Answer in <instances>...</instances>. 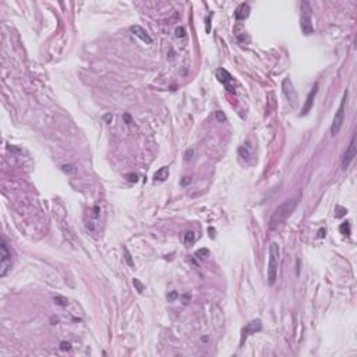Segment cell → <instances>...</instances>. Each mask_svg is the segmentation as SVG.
Returning <instances> with one entry per match:
<instances>
[{
  "instance_id": "cell-1",
  "label": "cell",
  "mask_w": 357,
  "mask_h": 357,
  "mask_svg": "<svg viewBox=\"0 0 357 357\" xmlns=\"http://www.w3.org/2000/svg\"><path fill=\"white\" fill-rule=\"evenodd\" d=\"M297 204H299L297 198H290V199H286V201H284L283 204H281L279 206H276V209L272 212L271 219H269V229H275L276 226L283 223V222L293 214Z\"/></svg>"
},
{
  "instance_id": "cell-2",
  "label": "cell",
  "mask_w": 357,
  "mask_h": 357,
  "mask_svg": "<svg viewBox=\"0 0 357 357\" xmlns=\"http://www.w3.org/2000/svg\"><path fill=\"white\" fill-rule=\"evenodd\" d=\"M279 246L278 243L272 241L269 246V259H268V283L273 284L278 275V266H279Z\"/></svg>"
},
{
  "instance_id": "cell-3",
  "label": "cell",
  "mask_w": 357,
  "mask_h": 357,
  "mask_svg": "<svg viewBox=\"0 0 357 357\" xmlns=\"http://www.w3.org/2000/svg\"><path fill=\"white\" fill-rule=\"evenodd\" d=\"M348 89L344 91L343 94V98L340 101V105H339L338 110L335 113V117H333V121H332V126H331V134L333 137L338 136L339 131H340L342 126H343V121H344V109H346V101H348Z\"/></svg>"
},
{
  "instance_id": "cell-4",
  "label": "cell",
  "mask_w": 357,
  "mask_h": 357,
  "mask_svg": "<svg viewBox=\"0 0 357 357\" xmlns=\"http://www.w3.org/2000/svg\"><path fill=\"white\" fill-rule=\"evenodd\" d=\"M0 276H6L7 272L11 269V253H10L7 241L4 237H2V244H0Z\"/></svg>"
},
{
  "instance_id": "cell-5",
  "label": "cell",
  "mask_w": 357,
  "mask_h": 357,
  "mask_svg": "<svg viewBox=\"0 0 357 357\" xmlns=\"http://www.w3.org/2000/svg\"><path fill=\"white\" fill-rule=\"evenodd\" d=\"M282 91H283L286 99L292 103V106H296L297 101H299V96H297V92L293 87V82H292V80L289 78V77L284 78L283 82H282Z\"/></svg>"
},
{
  "instance_id": "cell-6",
  "label": "cell",
  "mask_w": 357,
  "mask_h": 357,
  "mask_svg": "<svg viewBox=\"0 0 357 357\" xmlns=\"http://www.w3.org/2000/svg\"><path fill=\"white\" fill-rule=\"evenodd\" d=\"M261 329H262L261 319H253V321H250L248 324H246V326L241 329V344H243L244 339H247L250 335H254V333L259 332Z\"/></svg>"
},
{
  "instance_id": "cell-7",
  "label": "cell",
  "mask_w": 357,
  "mask_h": 357,
  "mask_svg": "<svg viewBox=\"0 0 357 357\" xmlns=\"http://www.w3.org/2000/svg\"><path fill=\"white\" fill-rule=\"evenodd\" d=\"M354 141H356V136L351 137L350 142H349V147L346 149V152H344L343 159H342V169L343 170H346L350 166V163L353 162L354 156H356V144H354Z\"/></svg>"
},
{
  "instance_id": "cell-8",
  "label": "cell",
  "mask_w": 357,
  "mask_h": 357,
  "mask_svg": "<svg viewBox=\"0 0 357 357\" xmlns=\"http://www.w3.org/2000/svg\"><path fill=\"white\" fill-rule=\"evenodd\" d=\"M216 78L223 84L226 88L229 89L230 92H234V87H233V77L230 76L228 70L225 69H218L216 70Z\"/></svg>"
},
{
  "instance_id": "cell-9",
  "label": "cell",
  "mask_w": 357,
  "mask_h": 357,
  "mask_svg": "<svg viewBox=\"0 0 357 357\" xmlns=\"http://www.w3.org/2000/svg\"><path fill=\"white\" fill-rule=\"evenodd\" d=\"M300 27H301V31H303L304 35H310L314 32V27H313V22H311V17H310V10L307 9L303 14H301V18H300Z\"/></svg>"
},
{
  "instance_id": "cell-10",
  "label": "cell",
  "mask_w": 357,
  "mask_h": 357,
  "mask_svg": "<svg viewBox=\"0 0 357 357\" xmlns=\"http://www.w3.org/2000/svg\"><path fill=\"white\" fill-rule=\"evenodd\" d=\"M130 31L133 32L137 38L141 39L142 42H145V43H148V45L152 43V38L149 36L148 32L142 28V27H139V25H131V27H130Z\"/></svg>"
},
{
  "instance_id": "cell-11",
  "label": "cell",
  "mask_w": 357,
  "mask_h": 357,
  "mask_svg": "<svg viewBox=\"0 0 357 357\" xmlns=\"http://www.w3.org/2000/svg\"><path fill=\"white\" fill-rule=\"evenodd\" d=\"M248 16H250V6L247 3L239 4V7H237L236 11H234V18H236L237 21H243V20H246Z\"/></svg>"
},
{
  "instance_id": "cell-12",
  "label": "cell",
  "mask_w": 357,
  "mask_h": 357,
  "mask_svg": "<svg viewBox=\"0 0 357 357\" xmlns=\"http://www.w3.org/2000/svg\"><path fill=\"white\" fill-rule=\"evenodd\" d=\"M317 92H318V84H314L313 91H311L310 94H308V96H307V102H306V105H304L301 114H307V113H308V110L311 109V106H313V103H314V98H315Z\"/></svg>"
},
{
  "instance_id": "cell-13",
  "label": "cell",
  "mask_w": 357,
  "mask_h": 357,
  "mask_svg": "<svg viewBox=\"0 0 357 357\" xmlns=\"http://www.w3.org/2000/svg\"><path fill=\"white\" fill-rule=\"evenodd\" d=\"M168 176H169V169L166 168V166H163V168H161L156 172L154 177H155V180H158V181H165L168 179Z\"/></svg>"
},
{
  "instance_id": "cell-14",
  "label": "cell",
  "mask_w": 357,
  "mask_h": 357,
  "mask_svg": "<svg viewBox=\"0 0 357 357\" xmlns=\"http://www.w3.org/2000/svg\"><path fill=\"white\" fill-rule=\"evenodd\" d=\"M54 303L57 304V306H61V307H67L69 306V300H67L66 297L63 296H54Z\"/></svg>"
},
{
  "instance_id": "cell-15",
  "label": "cell",
  "mask_w": 357,
  "mask_h": 357,
  "mask_svg": "<svg viewBox=\"0 0 357 357\" xmlns=\"http://www.w3.org/2000/svg\"><path fill=\"white\" fill-rule=\"evenodd\" d=\"M339 230H340V233L344 234V236H350V223H349V222H343V223L340 225Z\"/></svg>"
},
{
  "instance_id": "cell-16",
  "label": "cell",
  "mask_w": 357,
  "mask_h": 357,
  "mask_svg": "<svg viewBox=\"0 0 357 357\" xmlns=\"http://www.w3.org/2000/svg\"><path fill=\"white\" fill-rule=\"evenodd\" d=\"M194 241H195V234H194V232H187L186 236H184V243H186L187 246H190V244H193Z\"/></svg>"
},
{
  "instance_id": "cell-17",
  "label": "cell",
  "mask_w": 357,
  "mask_h": 357,
  "mask_svg": "<svg viewBox=\"0 0 357 357\" xmlns=\"http://www.w3.org/2000/svg\"><path fill=\"white\" fill-rule=\"evenodd\" d=\"M209 255V250L206 248H201L198 250V251H195V257L197 258H205V257Z\"/></svg>"
},
{
  "instance_id": "cell-18",
  "label": "cell",
  "mask_w": 357,
  "mask_h": 357,
  "mask_svg": "<svg viewBox=\"0 0 357 357\" xmlns=\"http://www.w3.org/2000/svg\"><path fill=\"white\" fill-rule=\"evenodd\" d=\"M133 284L136 286V289H137V292H138V293H142V292H144V284H142L141 282L138 281V279L134 278L133 279Z\"/></svg>"
},
{
  "instance_id": "cell-19",
  "label": "cell",
  "mask_w": 357,
  "mask_h": 357,
  "mask_svg": "<svg viewBox=\"0 0 357 357\" xmlns=\"http://www.w3.org/2000/svg\"><path fill=\"white\" fill-rule=\"evenodd\" d=\"M124 255H126V257H124V258H126L127 264H128L130 266H134V261H133V259H131V254L128 253V250H127V248H124Z\"/></svg>"
},
{
  "instance_id": "cell-20",
  "label": "cell",
  "mask_w": 357,
  "mask_h": 357,
  "mask_svg": "<svg viewBox=\"0 0 357 357\" xmlns=\"http://www.w3.org/2000/svg\"><path fill=\"white\" fill-rule=\"evenodd\" d=\"M174 34H176L177 38H183L184 35H186V31H184L183 27H177V28L174 29Z\"/></svg>"
},
{
  "instance_id": "cell-21",
  "label": "cell",
  "mask_w": 357,
  "mask_h": 357,
  "mask_svg": "<svg viewBox=\"0 0 357 357\" xmlns=\"http://www.w3.org/2000/svg\"><path fill=\"white\" fill-rule=\"evenodd\" d=\"M126 177L130 183H137V181H138V176H137L136 173H128Z\"/></svg>"
},
{
  "instance_id": "cell-22",
  "label": "cell",
  "mask_w": 357,
  "mask_h": 357,
  "mask_svg": "<svg viewBox=\"0 0 357 357\" xmlns=\"http://www.w3.org/2000/svg\"><path fill=\"white\" fill-rule=\"evenodd\" d=\"M215 116H216V119H218V121H221V123H223V121L226 120V116H225V113H223V112H221V110H216L215 112Z\"/></svg>"
},
{
  "instance_id": "cell-23",
  "label": "cell",
  "mask_w": 357,
  "mask_h": 357,
  "mask_svg": "<svg viewBox=\"0 0 357 357\" xmlns=\"http://www.w3.org/2000/svg\"><path fill=\"white\" fill-rule=\"evenodd\" d=\"M61 169H63L66 173H74V172H76V168H74L73 165H64Z\"/></svg>"
},
{
  "instance_id": "cell-24",
  "label": "cell",
  "mask_w": 357,
  "mask_h": 357,
  "mask_svg": "<svg viewBox=\"0 0 357 357\" xmlns=\"http://www.w3.org/2000/svg\"><path fill=\"white\" fill-rule=\"evenodd\" d=\"M193 155H194V149H187L186 154H184V161H190V159H193Z\"/></svg>"
},
{
  "instance_id": "cell-25",
  "label": "cell",
  "mask_w": 357,
  "mask_h": 357,
  "mask_svg": "<svg viewBox=\"0 0 357 357\" xmlns=\"http://www.w3.org/2000/svg\"><path fill=\"white\" fill-rule=\"evenodd\" d=\"M190 300H191V296H190L188 293H186V294H183V296H181V303H183L184 306H186V304H188Z\"/></svg>"
},
{
  "instance_id": "cell-26",
  "label": "cell",
  "mask_w": 357,
  "mask_h": 357,
  "mask_svg": "<svg viewBox=\"0 0 357 357\" xmlns=\"http://www.w3.org/2000/svg\"><path fill=\"white\" fill-rule=\"evenodd\" d=\"M60 349L61 350H70V349H71V343H69V342H61Z\"/></svg>"
},
{
  "instance_id": "cell-27",
  "label": "cell",
  "mask_w": 357,
  "mask_h": 357,
  "mask_svg": "<svg viewBox=\"0 0 357 357\" xmlns=\"http://www.w3.org/2000/svg\"><path fill=\"white\" fill-rule=\"evenodd\" d=\"M177 297H179L177 292H174V290H173V292H170V293L168 294V301H173L174 299H177Z\"/></svg>"
},
{
  "instance_id": "cell-28",
  "label": "cell",
  "mask_w": 357,
  "mask_h": 357,
  "mask_svg": "<svg viewBox=\"0 0 357 357\" xmlns=\"http://www.w3.org/2000/svg\"><path fill=\"white\" fill-rule=\"evenodd\" d=\"M103 119H105V120H106V121H108V123H109V121H110L112 119H113V116H112V114H106V116H105Z\"/></svg>"
},
{
  "instance_id": "cell-29",
  "label": "cell",
  "mask_w": 357,
  "mask_h": 357,
  "mask_svg": "<svg viewBox=\"0 0 357 357\" xmlns=\"http://www.w3.org/2000/svg\"><path fill=\"white\" fill-rule=\"evenodd\" d=\"M318 237H319V239H321V237H325V229H324V230H322V229L319 230V233H318Z\"/></svg>"
},
{
  "instance_id": "cell-30",
  "label": "cell",
  "mask_w": 357,
  "mask_h": 357,
  "mask_svg": "<svg viewBox=\"0 0 357 357\" xmlns=\"http://www.w3.org/2000/svg\"><path fill=\"white\" fill-rule=\"evenodd\" d=\"M183 179H184V180L181 181V183H183V184H187V183H190V181H191V180H190V179H188V177H183Z\"/></svg>"
},
{
  "instance_id": "cell-31",
  "label": "cell",
  "mask_w": 357,
  "mask_h": 357,
  "mask_svg": "<svg viewBox=\"0 0 357 357\" xmlns=\"http://www.w3.org/2000/svg\"><path fill=\"white\" fill-rule=\"evenodd\" d=\"M206 32H209V17L206 18Z\"/></svg>"
},
{
  "instance_id": "cell-32",
  "label": "cell",
  "mask_w": 357,
  "mask_h": 357,
  "mask_svg": "<svg viewBox=\"0 0 357 357\" xmlns=\"http://www.w3.org/2000/svg\"><path fill=\"white\" fill-rule=\"evenodd\" d=\"M124 119H126L127 123H131V121H130V116H128V114H124Z\"/></svg>"
}]
</instances>
